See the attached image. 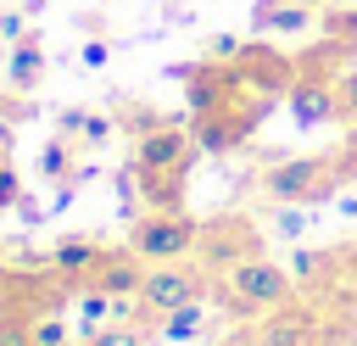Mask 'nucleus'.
<instances>
[{"label": "nucleus", "mask_w": 357, "mask_h": 346, "mask_svg": "<svg viewBox=\"0 0 357 346\" xmlns=\"http://www.w3.org/2000/svg\"><path fill=\"white\" fill-rule=\"evenodd\" d=\"M206 296V273H195L184 257L178 262H145V285H139V301L151 313H173V307H190Z\"/></svg>", "instance_id": "4"}, {"label": "nucleus", "mask_w": 357, "mask_h": 346, "mask_svg": "<svg viewBox=\"0 0 357 346\" xmlns=\"http://www.w3.org/2000/svg\"><path fill=\"white\" fill-rule=\"evenodd\" d=\"M33 340L39 346H67V324L61 318H45V324H33Z\"/></svg>", "instance_id": "22"}, {"label": "nucleus", "mask_w": 357, "mask_h": 346, "mask_svg": "<svg viewBox=\"0 0 357 346\" xmlns=\"http://www.w3.org/2000/svg\"><path fill=\"white\" fill-rule=\"evenodd\" d=\"M351 6H357V0H351Z\"/></svg>", "instance_id": "30"}, {"label": "nucleus", "mask_w": 357, "mask_h": 346, "mask_svg": "<svg viewBox=\"0 0 357 346\" xmlns=\"http://www.w3.org/2000/svg\"><path fill=\"white\" fill-rule=\"evenodd\" d=\"M0 346H39V340H33V329H22V324H0Z\"/></svg>", "instance_id": "24"}, {"label": "nucleus", "mask_w": 357, "mask_h": 346, "mask_svg": "<svg viewBox=\"0 0 357 346\" xmlns=\"http://www.w3.org/2000/svg\"><path fill=\"white\" fill-rule=\"evenodd\" d=\"M351 145H357V140H351Z\"/></svg>", "instance_id": "31"}, {"label": "nucleus", "mask_w": 357, "mask_h": 346, "mask_svg": "<svg viewBox=\"0 0 357 346\" xmlns=\"http://www.w3.org/2000/svg\"><path fill=\"white\" fill-rule=\"evenodd\" d=\"M251 28H257V33H307V28H312V6L257 0V6H251Z\"/></svg>", "instance_id": "7"}, {"label": "nucleus", "mask_w": 357, "mask_h": 346, "mask_svg": "<svg viewBox=\"0 0 357 346\" xmlns=\"http://www.w3.org/2000/svg\"><path fill=\"white\" fill-rule=\"evenodd\" d=\"M39 78H45V45L28 33L6 50V84L11 89H39Z\"/></svg>", "instance_id": "8"}, {"label": "nucleus", "mask_w": 357, "mask_h": 346, "mask_svg": "<svg viewBox=\"0 0 357 346\" xmlns=\"http://www.w3.org/2000/svg\"><path fill=\"white\" fill-rule=\"evenodd\" d=\"M201 324H206V307H201V301H190V307H173V313H162V324H156V340H190Z\"/></svg>", "instance_id": "11"}, {"label": "nucleus", "mask_w": 357, "mask_h": 346, "mask_svg": "<svg viewBox=\"0 0 357 346\" xmlns=\"http://www.w3.org/2000/svg\"><path fill=\"white\" fill-rule=\"evenodd\" d=\"M346 173H335V156H284L262 173V190L273 201H318L340 184Z\"/></svg>", "instance_id": "2"}, {"label": "nucleus", "mask_w": 357, "mask_h": 346, "mask_svg": "<svg viewBox=\"0 0 357 346\" xmlns=\"http://www.w3.org/2000/svg\"><path fill=\"white\" fill-rule=\"evenodd\" d=\"M240 50H245L240 33H212L206 39V61H240Z\"/></svg>", "instance_id": "18"}, {"label": "nucleus", "mask_w": 357, "mask_h": 346, "mask_svg": "<svg viewBox=\"0 0 357 346\" xmlns=\"http://www.w3.org/2000/svg\"><path fill=\"white\" fill-rule=\"evenodd\" d=\"M0 33H6V6H0Z\"/></svg>", "instance_id": "29"}, {"label": "nucleus", "mask_w": 357, "mask_h": 346, "mask_svg": "<svg viewBox=\"0 0 357 346\" xmlns=\"http://www.w3.org/2000/svg\"><path fill=\"white\" fill-rule=\"evenodd\" d=\"M318 262H324V257H318V251H296V257H290V273H312V268H318Z\"/></svg>", "instance_id": "26"}, {"label": "nucleus", "mask_w": 357, "mask_h": 346, "mask_svg": "<svg viewBox=\"0 0 357 346\" xmlns=\"http://www.w3.org/2000/svg\"><path fill=\"white\" fill-rule=\"evenodd\" d=\"M95 285L112 290V296H139V285H145V257H134V251H123V257H100Z\"/></svg>", "instance_id": "9"}, {"label": "nucleus", "mask_w": 357, "mask_h": 346, "mask_svg": "<svg viewBox=\"0 0 357 346\" xmlns=\"http://www.w3.org/2000/svg\"><path fill=\"white\" fill-rule=\"evenodd\" d=\"M11 140H17V128H11L6 117H0V151H11Z\"/></svg>", "instance_id": "27"}, {"label": "nucleus", "mask_w": 357, "mask_h": 346, "mask_svg": "<svg viewBox=\"0 0 357 346\" xmlns=\"http://www.w3.org/2000/svg\"><path fill=\"white\" fill-rule=\"evenodd\" d=\"M151 335L134 329V324H100L95 335H84V346H145Z\"/></svg>", "instance_id": "15"}, {"label": "nucleus", "mask_w": 357, "mask_h": 346, "mask_svg": "<svg viewBox=\"0 0 357 346\" xmlns=\"http://www.w3.org/2000/svg\"><path fill=\"white\" fill-rule=\"evenodd\" d=\"M195 240H201L195 218H184V212H162V206L128 229V251L145 257V262H178V257L195 251Z\"/></svg>", "instance_id": "1"}, {"label": "nucleus", "mask_w": 357, "mask_h": 346, "mask_svg": "<svg viewBox=\"0 0 357 346\" xmlns=\"http://www.w3.org/2000/svg\"><path fill=\"white\" fill-rule=\"evenodd\" d=\"M50 268L67 279H84L100 268V251H95V240H61V246H50Z\"/></svg>", "instance_id": "10"}, {"label": "nucleus", "mask_w": 357, "mask_h": 346, "mask_svg": "<svg viewBox=\"0 0 357 346\" xmlns=\"http://www.w3.org/2000/svg\"><path fill=\"white\" fill-rule=\"evenodd\" d=\"M84 117H89L84 106H67V112L56 117V134H61V140H78V134H84Z\"/></svg>", "instance_id": "21"}, {"label": "nucleus", "mask_w": 357, "mask_h": 346, "mask_svg": "<svg viewBox=\"0 0 357 346\" xmlns=\"http://www.w3.org/2000/svg\"><path fill=\"white\" fill-rule=\"evenodd\" d=\"M229 301L245 307V313H273L290 301V273L268 257H245L229 268Z\"/></svg>", "instance_id": "3"}, {"label": "nucleus", "mask_w": 357, "mask_h": 346, "mask_svg": "<svg viewBox=\"0 0 357 346\" xmlns=\"http://www.w3.org/2000/svg\"><path fill=\"white\" fill-rule=\"evenodd\" d=\"M11 212H17V218H22V223H39V218H45V206H33V201H28V195H17V206H11Z\"/></svg>", "instance_id": "25"}, {"label": "nucleus", "mask_w": 357, "mask_h": 346, "mask_svg": "<svg viewBox=\"0 0 357 346\" xmlns=\"http://www.w3.org/2000/svg\"><path fill=\"white\" fill-rule=\"evenodd\" d=\"M296 6H312V11H318V6H329V0H296Z\"/></svg>", "instance_id": "28"}, {"label": "nucleus", "mask_w": 357, "mask_h": 346, "mask_svg": "<svg viewBox=\"0 0 357 346\" xmlns=\"http://www.w3.org/2000/svg\"><path fill=\"white\" fill-rule=\"evenodd\" d=\"M284 106H290V123H296V128H318V123L340 117V112H335V78H318V73L290 78Z\"/></svg>", "instance_id": "6"}, {"label": "nucleus", "mask_w": 357, "mask_h": 346, "mask_svg": "<svg viewBox=\"0 0 357 346\" xmlns=\"http://www.w3.org/2000/svg\"><path fill=\"white\" fill-rule=\"evenodd\" d=\"M324 33H329L335 45H357V6H351V0L329 6V11H324Z\"/></svg>", "instance_id": "12"}, {"label": "nucleus", "mask_w": 357, "mask_h": 346, "mask_svg": "<svg viewBox=\"0 0 357 346\" xmlns=\"http://www.w3.org/2000/svg\"><path fill=\"white\" fill-rule=\"evenodd\" d=\"M112 134H117V117H106V112H89V117H84V134H78V140H84L89 151H100V145H112Z\"/></svg>", "instance_id": "16"}, {"label": "nucleus", "mask_w": 357, "mask_h": 346, "mask_svg": "<svg viewBox=\"0 0 357 346\" xmlns=\"http://www.w3.org/2000/svg\"><path fill=\"white\" fill-rule=\"evenodd\" d=\"M190 167V140H184V128H145L139 134V145H134V173L151 184V179H162V173H184Z\"/></svg>", "instance_id": "5"}, {"label": "nucleus", "mask_w": 357, "mask_h": 346, "mask_svg": "<svg viewBox=\"0 0 357 346\" xmlns=\"http://www.w3.org/2000/svg\"><path fill=\"white\" fill-rule=\"evenodd\" d=\"M335 112H340L346 123H357V67L335 78Z\"/></svg>", "instance_id": "17"}, {"label": "nucleus", "mask_w": 357, "mask_h": 346, "mask_svg": "<svg viewBox=\"0 0 357 346\" xmlns=\"http://www.w3.org/2000/svg\"><path fill=\"white\" fill-rule=\"evenodd\" d=\"M307 223H312L307 201H279V206H273V234L296 240V234H307Z\"/></svg>", "instance_id": "13"}, {"label": "nucleus", "mask_w": 357, "mask_h": 346, "mask_svg": "<svg viewBox=\"0 0 357 346\" xmlns=\"http://www.w3.org/2000/svg\"><path fill=\"white\" fill-rule=\"evenodd\" d=\"M6 45H17V39H28V11H6V33H0Z\"/></svg>", "instance_id": "23"}, {"label": "nucleus", "mask_w": 357, "mask_h": 346, "mask_svg": "<svg viewBox=\"0 0 357 346\" xmlns=\"http://www.w3.org/2000/svg\"><path fill=\"white\" fill-rule=\"evenodd\" d=\"M78 61H84L89 73H100V67L112 61V45H106V39H84V50H78Z\"/></svg>", "instance_id": "20"}, {"label": "nucleus", "mask_w": 357, "mask_h": 346, "mask_svg": "<svg viewBox=\"0 0 357 346\" xmlns=\"http://www.w3.org/2000/svg\"><path fill=\"white\" fill-rule=\"evenodd\" d=\"M17 195H22V173H17L11 162H0V212H11Z\"/></svg>", "instance_id": "19"}, {"label": "nucleus", "mask_w": 357, "mask_h": 346, "mask_svg": "<svg viewBox=\"0 0 357 346\" xmlns=\"http://www.w3.org/2000/svg\"><path fill=\"white\" fill-rule=\"evenodd\" d=\"M67 167H73V140H61V134H56V140L39 151V173L61 184V179H67Z\"/></svg>", "instance_id": "14"}]
</instances>
